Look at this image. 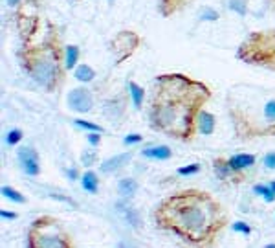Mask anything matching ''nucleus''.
<instances>
[{"mask_svg": "<svg viewBox=\"0 0 275 248\" xmlns=\"http://www.w3.org/2000/svg\"><path fill=\"white\" fill-rule=\"evenodd\" d=\"M209 97L211 90L202 81L180 72L162 74L154 79L149 123L154 131L175 140L191 142L198 133V114Z\"/></svg>", "mask_w": 275, "mask_h": 248, "instance_id": "1", "label": "nucleus"}, {"mask_svg": "<svg viewBox=\"0 0 275 248\" xmlns=\"http://www.w3.org/2000/svg\"><path fill=\"white\" fill-rule=\"evenodd\" d=\"M158 228L191 248H209L228 224L222 204L202 189H184L165 197L154 210Z\"/></svg>", "mask_w": 275, "mask_h": 248, "instance_id": "2", "label": "nucleus"}, {"mask_svg": "<svg viewBox=\"0 0 275 248\" xmlns=\"http://www.w3.org/2000/svg\"><path fill=\"white\" fill-rule=\"evenodd\" d=\"M19 59L28 76L48 92H55L64 83L66 65L63 63H66V54H63L61 39L55 32L46 33L41 43L24 41Z\"/></svg>", "mask_w": 275, "mask_h": 248, "instance_id": "3", "label": "nucleus"}, {"mask_svg": "<svg viewBox=\"0 0 275 248\" xmlns=\"http://www.w3.org/2000/svg\"><path fill=\"white\" fill-rule=\"evenodd\" d=\"M237 57L246 65L275 72V28L249 33L240 44Z\"/></svg>", "mask_w": 275, "mask_h": 248, "instance_id": "4", "label": "nucleus"}, {"mask_svg": "<svg viewBox=\"0 0 275 248\" xmlns=\"http://www.w3.org/2000/svg\"><path fill=\"white\" fill-rule=\"evenodd\" d=\"M28 248H74L72 237L55 217L35 219L28 232Z\"/></svg>", "mask_w": 275, "mask_h": 248, "instance_id": "5", "label": "nucleus"}, {"mask_svg": "<svg viewBox=\"0 0 275 248\" xmlns=\"http://www.w3.org/2000/svg\"><path fill=\"white\" fill-rule=\"evenodd\" d=\"M140 44V37L132 32H121L112 41V52L117 55V63L125 61L134 54V50Z\"/></svg>", "mask_w": 275, "mask_h": 248, "instance_id": "6", "label": "nucleus"}, {"mask_svg": "<svg viewBox=\"0 0 275 248\" xmlns=\"http://www.w3.org/2000/svg\"><path fill=\"white\" fill-rule=\"evenodd\" d=\"M66 101H68V107L75 112H90L92 107H94V97H92V92L88 88H74V90L68 92V97H66Z\"/></svg>", "mask_w": 275, "mask_h": 248, "instance_id": "7", "label": "nucleus"}, {"mask_svg": "<svg viewBox=\"0 0 275 248\" xmlns=\"http://www.w3.org/2000/svg\"><path fill=\"white\" fill-rule=\"evenodd\" d=\"M19 164H21L22 171L30 175V177H37L41 173V162H39V153L30 146H21L19 147Z\"/></svg>", "mask_w": 275, "mask_h": 248, "instance_id": "8", "label": "nucleus"}, {"mask_svg": "<svg viewBox=\"0 0 275 248\" xmlns=\"http://www.w3.org/2000/svg\"><path fill=\"white\" fill-rule=\"evenodd\" d=\"M213 169H215V175H217L220 180L224 182H242L244 180V175L242 173L235 171L231 166H229L228 160H224V158H215V162H213Z\"/></svg>", "mask_w": 275, "mask_h": 248, "instance_id": "9", "label": "nucleus"}, {"mask_svg": "<svg viewBox=\"0 0 275 248\" xmlns=\"http://www.w3.org/2000/svg\"><path fill=\"white\" fill-rule=\"evenodd\" d=\"M130 158H132V155L130 153H121V155H116V157H110L108 160H105V162L99 164V171L101 173H116L119 171L121 167H125L128 162H130Z\"/></svg>", "mask_w": 275, "mask_h": 248, "instance_id": "10", "label": "nucleus"}, {"mask_svg": "<svg viewBox=\"0 0 275 248\" xmlns=\"http://www.w3.org/2000/svg\"><path fill=\"white\" fill-rule=\"evenodd\" d=\"M196 127H198V133L200 135H213L215 133V127H217V119L211 112L207 110H202L198 114V119H196Z\"/></svg>", "mask_w": 275, "mask_h": 248, "instance_id": "11", "label": "nucleus"}, {"mask_svg": "<svg viewBox=\"0 0 275 248\" xmlns=\"http://www.w3.org/2000/svg\"><path fill=\"white\" fill-rule=\"evenodd\" d=\"M228 162L235 171L242 173L244 169L255 166V157L253 155H248V153H240V155H233L231 158H228Z\"/></svg>", "mask_w": 275, "mask_h": 248, "instance_id": "12", "label": "nucleus"}, {"mask_svg": "<svg viewBox=\"0 0 275 248\" xmlns=\"http://www.w3.org/2000/svg\"><path fill=\"white\" fill-rule=\"evenodd\" d=\"M191 0H160V13L164 17H173L180 10H184Z\"/></svg>", "mask_w": 275, "mask_h": 248, "instance_id": "13", "label": "nucleus"}, {"mask_svg": "<svg viewBox=\"0 0 275 248\" xmlns=\"http://www.w3.org/2000/svg\"><path fill=\"white\" fill-rule=\"evenodd\" d=\"M142 155L145 158H151V160H167V158L173 157V151L167 146H156L143 149Z\"/></svg>", "mask_w": 275, "mask_h": 248, "instance_id": "14", "label": "nucleus"}, {"mask_svg": "<svg viewBox=\"0 0 275 248\" xmlns=\"http://www.w3.org/2000/svg\"><path fill=\"white\" fill-rule=\"evenodd\" d=\"M136 189H138V182L134 178H121L119 184H117V191H119V195L125 197V199H130V197L136 193Z\"/></svg>", "mask_w": 275, "mask_h": 248, "instance_id": "15", "label": "nucleus"}, {"mask_svg": "<svg viewBox=\"0 0 275 248\" xmlns=\"http://www.w3.org/2000/svg\"><path fill=\"white\" fill-rule=\"evenodd\" d=\"M81 184H83V188L85 191L88 193H97V189H99V178L95 175L94 171H86L81 178Z\"/></svg>", "mask_w": 275, "mask_h": 248, "instance_id": "16", "label": "nucleus"}, {"mask_svg": "<svg viewBox=\"0 0 275 248\" xmlns=\"http://www.w3.org/2000/svg\"><path fill=\"white\" fill-rule=\"evenodd\" d=\"M64 54H66V70H74L77 68V59H79V48L74 46V44H68L64 48Z\"/></svg>", "mask_w": 275, "mask_h": 248, "instance_id": "17", "label": "nucleus"}, {"mask_svg": "<svg viewBox=\"0 0 275 248\" xmlns=\"http://www.w3.org/2000/svg\"><path fill=\"white\" fill-rule=\"evenodd\" d=\"M75 79L77 81H81V83H90L92 79L95 77V72H94V68L92 66H88V65H79L77 68H75Z\"/></svg>", "mask_w": 275, "mask_h": 248, "instance_id": "18", "label": "nucleus"}, {"mask_svg": "<svg viewBox=\"0 0 275 248\" xmlns=\"http://www.w3.org/2000/svg\"><path fill=\"white\" fill-rule=\"evenodd\" d=\"M128 90H130V97H132V103L136 108H142L143 107V99H145V92L143 88L138 83L130 81L128 83Z\"/></svg>", "mask_w": 275, "mask_h": 248, "instance_id": "19", "label": "nucleus"}, {"mask_svg": "<svg viewBox=\"0 0 275 248\" xmlns=\"http://www.w3.org/2000/svg\"><path fill=\"white\" fill-rule=\"evenodd\" d=\"M0 193H2V197H6L8 200H13V202H21V204L26 202V197H24L22 193H19L17 189H13L11 186H2Z\"/></svg>", "mask_w": 275, "mask_h": 248, "instance_id": "20", "label": "nucleus"}, {"mask_svg": "<svg viewBox=\"0 0 275 248\" xmlns=\"http://www.w3.org/2000/svg\"><path fill=\"white\" fill-rule=\"evenodd\" d=\"M255 195H260L266 202H273L275 200V191L271 189V186H264V184H257L253 188Z\"/></svg>", "mask_w": 275, "mask_h": 248, "instance_id": "21", "label": "nucleus"}, {"mask_svg": "<svg viewBox=\"0 0 275 248\" xmlns=\"http://www.w3.org/2000/svg\"><path fill=\"white\" fill-rule=\"evenodd\" d=\"M119 210L123 211V215H125V219H127L132 226H140V217H138V213L132 210V208H128V206H119Z\"/></svg>", "mask_w": 275, "mask_h": 248, "instance_id": "22", "label": "nucleus"}, {"mask_svg": "<svg viewBox=\"0 0 275 248\" xmlns=\"http://www.w3.org/2000/svg\"><path fill=\"white\" fill-rule=\"evenodd\" d=\"M229 10L238 13V15H246V11H248V4H246V0H229Z\"/></svg>", "mask_w": 275, "mask_h": 248, "instance_id": "23", "label": "nucleus"}, {"mask_svg": "<svg viewBox=\"0 0 275 248\" xmlns=\"http://www.w3.org/2000/svg\"><path fill=\"white\" fill-rule=\"evenodd\" d=\"M21 140H22V131L21 129H11L10 133L6 135V144H8V146H17Z\"/></svg>", "mask_w": 275, "mask_h": 248, "instance_id": "24", "label": "nucleus"}, {"mask_svg": "<svg viewBox=\"0 0 275 248\" xmlns=\"http://www.w3.org/2000/svg\"><path fill=\"white\" fill-rule=\"evenodd\" d=\"M75 125L77 127H83V129L90 131V133H103V127L95 123H90V121H85V119H75Z\"/></svg>", "mask_w": 275, "mask_h": 248, "instance_id": "25", "label": "nucleus"}, {"mask_svg": "<svg viewBox=\"0 0 275 248\" xmlns=\"http://www.w3.org/2000/svg\"><path fill=\"white\" fill-rule=\"evenodd\" d=\"M198 171H200V164H189V166L178 167V175H182V177H189V175H195Z\"/></svg>", "mask_w": 275, "mask_h": 248, "instance_id": "26", "label": "nucleus"}, {"mask_svg": "<svg viewBox=\"0 0 275 248\" xmlns=\"http://www.w3.org/2000/svg\"><path fill=\"white\" fill-rule=\"evenodd\" d=\"M264 116L268 121L275 123V99H271V101H268L264 105Z\"/></svg>", "mask_w": 275, "mask_h": 248, "instance_id": "27", "label": "nucleus"}, {"mask_svg": "<svg viewBox=\"0 0 275 248\" xmlns=\"http://www.w3.org/2000/svg\"><path fill=\"white\" fill-rule=\"evenodd\" d=\"M218 19V13L213 8H204L202 10V15H200V21H217Z\"/></svg>", "mask_w": 275, "mask_h": 248, "instance_id": "28", "label": "nucleus"}, {"mask_svg": "<svg viewBox=\"0 0 275 248\" xmlns=\"http://www.w3.org/2000/svg\"><path fill=\"white\" fill-rule=\"evenodd\" d=\"M233 230H235V232L244 233V235H249V233H251V226L246 224V222H242V221L235 222V224H233Z\"/></svg>", "mask_w": 275, "mask_h": 248, "instance_id": "29", "label": "nucleus"}, {"mask_svg": "<svg viewBox=\"0 0 275 248\" xmlns=\"http://www.w3.org/2000/svg\"><path fill=\"white\" fill-rule=\"evenodd\" d=\"M95 158H97V155H95V153H92V151H85V153H83V164H85L86 167H90L92 164L95 162Z\"/></svg>", "mask_w": 275, "mask_h": 248, "instance_id": "30", "label": "nucleus"}, {"mask_svg": "<svg viewBox=\"0 0 275 248\" xmlns=\"http://www.w3.org/2000/svg\"><path fill=\"white\" fill-rule=\"evenodd\" d=\"M142 140H143L142 135H127V136H125V144H127V146H132V144H140Z\"/></svg>", "mask_w": 275, "mask_h": 248, "instance_id": "31", "label": "nucleus"}, {"mask_svg": "<svg viewBox=\"0 0 275 248\" xmlns=\"http://www.w3.org/2000/svg\"><path fill=\"white\" fill-rule=\"evenodd\" d=\"M264 166L268 167V169H275V151L268 153L264 157Z\"/></svg>", "mask_w": 275, "mask_h": 248, "instance_id": "32", "label": "nucleus"}, {"mask_svg": "<svg viewBox=\"0 0 275 248\" xmlns=\"http://www.w3.org/2000/svg\"><path fill=\"white\" fill-rule=\"evenodd\" d=\"M88 142H90V146H99V142H101V133H90L88 135Z\"/></svg>", "mask_w": 275, "mask_h": 248, "instance_id": "33", "label": "nucleus"}, {"mask_svg": "<svg viewBox=\"0 0 275 248\" xmlns=\"http://www.w3.org/2000/svg\"><path fill=\"white\" fill-rule=\"evenodd\" d=\"M0 217H2V219H17V213L15 211H8V210H2L0 211Z\"/></svg>", "mask_w": 275, "mask_h": 248, "instance_id": "34", "label": "nucleus"}, {"mask_svg": "<svg viewBox=\"0 0 275 248\" xmlns=\"http://www.w3.org/2000/svg\"><path fill=\"white\" fill-rule=\"evenodd\" d=\"M68 177L72 178V180H75V178H77V171H75V169H68Z\"/></svg>", "mask_w": 275, "mask_h": 248, "instance_id": "35", "label": "nucleus"}, {"mask_svg": "<svg viewBox=\"0 0 275 248\" xmlns=\"http://www.w3.org/2000/svg\"><path fill=\"white\" fill-rule=\"evenodd\" d=\"M22 0H8V6H11V8H15V6L21 4Z\"/></svg>", "mask_w": 275, "mask_h": 248, "instance_id": "36", "label": "nucleus"}, {"mask_svg": "<svg viewBox=\"0 0 275 248\" xmlns=\"http://www.w3.org/2000/svg\"><path fill=\"white\" fill-rule=\"evenodd\" d=\"M270 186H271V189L275 191V180H273V182H270Z\"/></svg>", "mask_w": 275, "mask_h": 248, "instance_id": "37", "label": "nucleus"}, {"mask_svg": "<svg viewBox=\"0 0 275 248\" xmlns=\"http://www.w3.org/2000/svg\"><path fill=\"white\" fill-rule=\"evenodd\" d=\"M266 248H275V244L271 243V244H266Z\"/></svg>", "mask_w": 275, "mask_h": 248, "instance_id": "38", "label": "nucleus"}, {"mask_svg": "<svg viewBox=\"0 0 275 248\" xmlns=\"http://www.w3.org/2000/svg\"><path fill=\"white\" fill-rule=\"evenodd\" d=\"M271 4H273V6H275V0H271Z\"/></svg>", "mask_w": 275, "mask_h": 248, "instance_id": "39", "label": "nucleus"}]
</instances>
